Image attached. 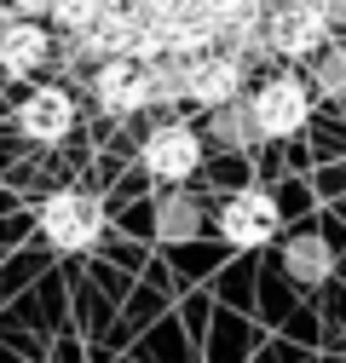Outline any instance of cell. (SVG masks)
I'll use <instances>...</instances> for the list:
<instances>
[{
	"label": "cell",
	"mask_w": 346,
	"mask_h": 363,
	"mask_svg": "<svg viewBox=\"0 0 346 363\" xmlns=\"http://www.w3.org/2000/svg\"><path fill=\"white\" fill-rule=\"evenodd\" d=\"M40 231H47L52 248L81 254V248L99 242V231H104V208L86 196V191H58V196L40 202Z\"/></svg>",
	"instance_id": "1"
},
{
	"label": "cell",
	"mask_w": 346,
	"mask_h": 363,
	"mask_svg": "<svg viewBox=\"0 0 346 363\" xmlns=\"http://www.w3.org/2000/svg\"><path fill=\"white\" fill-rule=\"evenodd\" d=\"M254 127L266 133V139H289V133H300L306 127V110H312V99H306V86H300L294 75H277V81H266L254 93Z\"/></svg>",
	"instance_id": "2"
},
{
	"label": "cell",
	"mask_w": 346,
	"mask_h": 363,
	"mask_svg": "<svg viewBox=\"0 0 346 363\" xmlns=\"http://www.w3.org/2000/svg\"><path fill=\"white\" fill-rule=\"evenodd\" d=\"M323 35H329V18L318 0H283V6L272 12V47L289 52V58H306L323 47Z\"/></svg>",
	"instance_id": "3"
},
{
	"label": "cell",
	"mask_w": 346,
	"mask_h": 363,
	"mask_svg": "<svg viewBox=\"0 0 346 363\" xmlns=\"http://www.w3.org/2000/svg\"><path fill=\"white\" fill-rule=\"evenodd\" d=\"M93 93L110 116H133L150 104V69L139 58H104V69L93 75Z\"/></svg>",
	"instance_id": "4"
},
{
	"label": "cell",
	"mask_w": 346,
	"mask_h": 363,
	"mask_svg": "<svg viewBox=\"0 0 346 363\" xmlns=\"http://www.w3.org/2000/svg\"><path fill=\"white\" fill-rule=\"evenodd\" d=\"M220 231H225L231 248H260V242H272V237H277V202H272L266 191L231 196L225 213H220Z\"/></svg>",
	"instance_id": "5"
},
{
	"label": "cell",
	"mask_w": 346,
	"mask_h": 363,
	"mask_svg": "<svg viewBox=\"0 0 346 363\" xmlns=\"http://www.w3.org/2000/svg\"><path fill=\"white\" fill-rule=\"evenodd\" d=\"M18 127L29 133L35 145H58L64 133L75 127V104H69V93H64V86H35V93L18 104Z\"/></svg>",
	"instance_id": "6"
},
{
	"label": "cell",
	"mask_w": 346,
	"mask_h": 363,
	"mask_svg": "<svg viewBox=\"0 0 346 363\" xmlns=\"http://www.w3.org/2000/svg\"><path fill=\"white\" fill-rule=\"evenodd\" d=\"M237 86H242V69L225 52H202V58L185 64V99H196L208 110H225L237 99Z\"/></svg>",
	"instance_id": "7"
},
{
	"label": "cell",
	"mask_w": 346,
	"mask_h": 363,
	"mask_svg": "<svg viewBox=\"0 0 346 363\" xmlns=\"http://www.w3.org/2000/svg\"><path fill=\"white\" fill-rule=\"evenodd\" d=\"M145 167L156 173V179H185V173H196V162H202V145H196V133L191 127H156L150 139H145Z\"/></svg>",
	"instance_id": "8"
},
{
	"label": "cell",
	"mask_w": 346,
	"mask_h": 363,
	"mask_svg": "<svg viewBox=\"0 0 346 363\" xmlns=\"http://www.w3.org/2000/svg\"><path fill=\"white\" fill-rule=\"evenodd\" d=\"M40 64H47V29H35V23L0 29V69L6 75H35Z\"/></svg>",
	"instance_id": "9"
},
{
	"label": "cell",
	"mask_w": 346,
	"mask_h": 363,
	"mask_svg": "<svg viewBox=\"0 0 346 363\" xmlns=\"http://www.w3.org/2000/svg\"><path fill=\"white\" fill-rule=\"evenodd\" d=\"M162 29H167V58H202L213 47V35H220V23H213L202 6L179 12V18H162Z\"/></svg>",
	"instance_id": "10"
},
{
	"label": "cell",
	"mask_w": 346,
	"mask_h": 363,
	"mask_svg": "<svg viewBox=\"0 0 346 363\" xmlns=\"http://www.w3.org/2000/svg\"><path fill=\"white\" fill-rule=\"evenodd\" d=\"M133 35H139V18L104 12L93 29H86V47H93L99 58H133Z\"/></svg>",
	"instance_id": "11"
},
{
	"label": "cell",
	"mask_w": 346,
	"mask_h": 363,
	"mask_svg": "<svg viewBox=\"0 0 346 363\" xmlns=\"http://www.w3.org/2000/svg\"><path fill=\"white\" fill-rule=\"evenodd\" d=\"M289 277H300V283H323V277H329V248H323L318 237L289 242Z\"/></svg>",
	"instance_id": "12"
},
{
	"label": "cell",
	"mask_w": 346,
	"mask_h": 363,
	"mask_svg": "<svg viewBox=\"0 0 346 363\" xmlns=\"http://www.w3.org/2000/svg\"><path fill=\"white\" fill-rule=\"evenodd\" d=\"M156 225H162V237H167V242L191 237V231H196V202H185V196H167V202H162V213H156Z\"/></svg>",
	"instance_id": "13"
},
{
	"label": "cell",
	"mask_w": 346,
	"mask_h": 363,
	"mask_svg": "<svg viewBox=\"0 0 346 363\" xmlns=\"http://www.w3.org/2000/svg\"><path fill=\"white\" fill-rule=\"evenodd\" d=\"M47 12H52L64 29H81V35H86V29H93V23L104 18V0H52Z\"/></svg>",
	"instance_id": "14"
},
{
	"label": "cell",
	"mask_w": 346,
	"mask_h": 363,
	"mask_svg": "<svg viewBox=\"0 0 346 363\" xmlns=\"http://www.w3.org/2000/svg\"><path fill=\"white\" fill-rule=\"evenodd\" d=\"M150 99H185V69L156 64V69H150Z\"/></svg>",
	"instance_id": "15"
},
{
	"label": "cell",
	"mask_w": 346,
	"mask_h": 363,
	"mask_svg": "<svg viewBox=\"0 0 346 363\" xmlns=\"http://www.w3.org/2000/svg\"><path fill=\"white\" fill-rule=\"evenodd\" d=\"M318 86H323V93H346V52H329L318 64Z\"/></svg>",
	"instance_id": "16"
},
{
	"label": "cell",
	"mask_w": 346,
	"mask_h": 363,
	"mask_svg": "<svg viewBox=\"0 0 346 363\" xmlns=\"http://www.w3.org/2000/svg\"><path fill=\"white\" fill-rule=\"evenodd\" d=\"M220 133H225L231 145H248L254 133H260V127H254V110H248V116H231V110H225V116H220Z\"/></svg>",
	"instance_id": "17"
},
{
	"label": "cell",
	"mask_w": 346,
	"mask_h": 363,
	"mask_svg": "<svg viewBox=\"0 0 346 363\" xmlns=\"http://www.w3.org/2000/svg\"><path fill=\"white\" fill-rule=\"evenodd\" d=\"M150 18H179V12H196V0H145Z\"/></svg>",
	"instance_id": "18"
},
{
	"label": "cell",
	"mask_w": 346,
	"mask_h": 363,
	"mask_svg": "<svg viewBox=\"0 0 346 363\" xmlns=\"http://www.w3.org/2000/svg\"><path fill=\"white\" fill-rule=\"evenodd\" d=\"M318 6H323V18H340L346 23V0H318Z\"/></svg>",
	"instance_id": "19"
},
{
	"label": "cell",
	"mask_w": 346,
	"mask_h": 363,
	"mask_svg": "<svg viewBox=\"0 0 346 363\" xmlns=\"http://www.w3.org/2000/svg\"><path fill=\"white\" fill-rule=\"evenodd\" d=\"M12 6H23V12H47L52 0H12Z\"/></svg>",
	"instance_id": "20"
}]
</instances>
